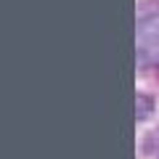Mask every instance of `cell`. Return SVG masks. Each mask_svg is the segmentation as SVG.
<instances>
[{"mask_svg": "<svg viewBox=\"0 0 159 159\" xmlns=\"http://www.w3.org/2000/svg\"><path fill=\"white\" fill-rule=\"evenodd\" d=\"M138 51H141V61L148 56V51H154V61H159V21L148 24L146 19L141 21V32H138Z\"/></svg>", "mask_w": 159, "mask_h": 159, "instance_id": "obj_1", "label": "cell"}]
</instances>
